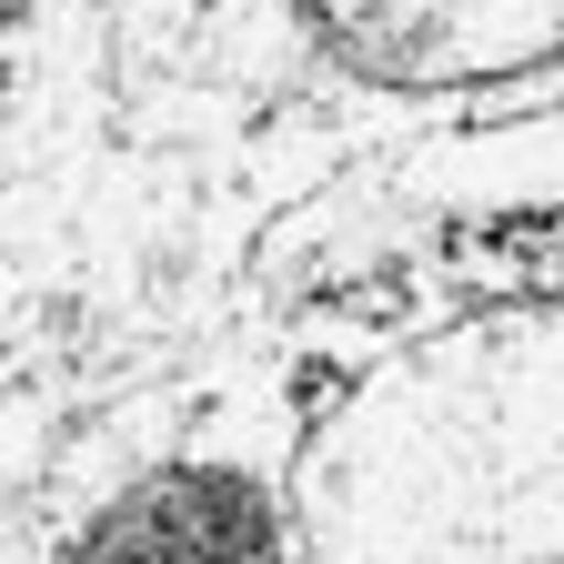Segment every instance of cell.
I'll return each mask as SVG.
<instances>
[{
	"label": "cell",
	"mask_w": 564,
	"mask_h": 564,
	"mask_svg": "<svg viewBox=\"0 0 564 564\" xmlns=\"http://www.w3.org/2000/svg\"><path fill=\"white\" fill-rule=\"evenodd\" d=\"M293 564H564V303L383 352L293 464Z\"/></svg>",
	"instance_id": "cell-1"
},
{
	"label": "cell",
	"mask_w": 564,
	"mask_h": 564,
	"mask_svg": "<svg viewBox=\"0 0 564 564\" xmlns=\"http://www.w3.org/2000/svg\"><path fill=\"white\" fill-rule=\"evenodd\" d=\"M303 21L383 91L514 82L564 61V0H303Z\"/></svg>",
	"instance_id": "cell-2"
}]
</instances>
